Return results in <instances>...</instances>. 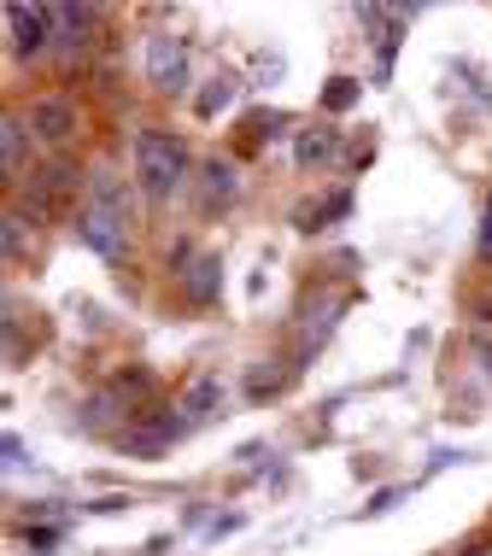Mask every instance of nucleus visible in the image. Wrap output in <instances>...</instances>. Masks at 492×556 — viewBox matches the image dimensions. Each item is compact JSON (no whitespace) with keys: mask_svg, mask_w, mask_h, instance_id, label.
Here are the masks:
<instances>
[{"mask_svg":"<svg viewBox=\"0 0 492 556\" xmlns=\"http://www.w3.org/2000/svg\"><path fill=\"white\" fill-rule=\"evenodd\" d=\"M77 235L100 258H124L129 252V188L117 176H94L88 182V205L77 217Z\"/></svg>","mask_w":492,"mask_h":556,"instance_id":"f257e3e1","label":"nucleus"},{"mask_svg":"<svg viewBox=\"0 0 492 556\" xmlns=\"http://www.w3.org/2000/svg\"><path fill=\"white\" fill-rule=\"evenodd\" d=\"M136 182L147 200H171L188 182V141L171 129H141L136 135Z\"/></svg>","mask_w":492,"mask_h":556,"instance_id":"f03ea898","label":"nucleus"},{"mask_svg":"<svg viewBox=\"0 0 492 556\" xmlns=\"http://www.w3.org/2000/svg\"><path fill=\"white\" fill-rule=\"evenodd\" d=\"M77 182H83L77 159H48L41 170H29V182H24L29 217H59L71 200H77Z\"/></svg>","mask_w":492,"mask_h":556,"instance_id":"7ed1b4c3","label":"nucleus"},{"mask_svg":"<svg viewBox=\"0 0 492 556\" xmlns=\"http://www.w3.org/2000/svg\"><path fill=\"white\" fill-rule=\"evenodd\" d=\"M147 83L159 94H182L188 88V41L176 29H153L147 36Z\"/></svg>","mask_w":492,"mask_h":556,"instance_id":"20e7f679","label":"nucleus"},{"mask_svg":"<svg viewBox=\"0 0 492 556\" xmlns=\"http://www.w3.org/2000/svg\"><path fill=\"white\" fill-rule=\"evenodd\" d=\"M188 422H182V416H171V410H164V404H153V410H141L136 416V422H129L124 433H117V445H124L129 451V457H141V463H153L159 457V451L164 445H171L176 440V433H182Z\"/></svg>","mask_w":492,"mask_h":556,"instance_id":"39448f33","label":"nucleus"},{"mask_svg":"<svg viewBox=\"0 0 492 556\" xmlns=\"http://www.w3.org/2000/svg\"><path fill=\"white\" fill-rule=\"evenodd\" d=\"M176 293L188 299V305H217V293H223V258L217 252H188V247H176Z\"/></svg>","mask_w":492,"mask_h":556,"instance_id":"423d86ee","label":"nucleus"},{"mask_svg":"<svg viewBox=\"0 0 492 556\" xmlns=\"http://www.w3.org/2000/svg\"><path fill=\"white\" fill-rule=\"evenodd\" d=\"M7 29H12V53L18 59L48 53V41H53L48 7H24V0H7Z\"/></svg>","mask_w":492,"mask_h":556,"instance_id":"0eeeda50","label":"nucleus"},{"mask_svg":"<svg viewBox=\"0 0 492 556\" xmlns=\"http://www.w3.org/2000/svg\"><path fill=\"white\" fill-rule=\"evenodd\" d=\"M223 399H229V393H223V381H217L212 369H205V375H193V381L182 387V399H176V410H182V422L193 428V422H212V416L223 410Z\"/></svg>","mask_w":492,"mask_h":556,"instance_id":"6e6552de","label":"nucleus"},{"mask_svg":"<svg viewBox=\"0 0 492 556\" xmlns=\"http://www.w3.org/2000/svg\"><path fill=\"white\" fill-rule=\"evenodd\" d=\"M29 129H36L41 141L65 147L71 135H77V106H71V100H59V94H48V100H36V106H29Z\"/></svg>","mask_w":492,"mask_h":556,"instance_id":"1a4fd4ad","label":"nucleus"},{"mask_svg":"<svg viewBox=\"0 0 492 556\" xmlns=\"http://www.w3.org/2000/svg\"><path fill=\"white\" fill-rule=\"evenodd\" d=\"M129 422H136V410H129V404L117 399L112 387H106V393L88 399V404H83V416H77V428H83V433H112V428L124 433Z\"/></svg>","mask_w":492,"mask_h":556,"instance_id":"9d476101","label":"nucleus"},{"mask_svg":"<svg viewBox=\"0 0 492 556\" xmlns=\"http://www.w3.org/2000/svg\"><path fill=\"white\" fill-rule=\"evenodd\" d=\"M112 393L141 416V410H153L147 399H159V375L147 369V364H129V369H117V375H112Z\"/></svg>","mask_w":492,"mask_h":556,"instance_id":"9b49d317","label":"nucleus"},{"mask_svg":"<svg viewBox=\"0 0 492 556\" xmlns=\"http://www.w3.org/2000/svg\"><path fill=\"white\" fill-rule=\"evenodd\" d=\"M293 159H300L305 170H323V164L340 159V135H335V129H300V141H293Z\"/></svg>","mask_w":492,"mask_h":556,"instance_id":"f8f14e48","label":"nucleus"},{"mask_svg":"<svg viewBox=\"0 0 492 556\" xmlns=\"http://www.w3.org/2000/svg\"><path fill=\"white\" fill-rule=\"evenodd\" d=\"M24 117L18 112H7V117H0V164H7V176H24Z\"/></svg>","mask_w":492,"mask_h":556,"instance_id":"ddd939ff","label":"nucleus"},{"mask_svg":"<svg viewBox=\"0 0 492 556\" xmlns=\"http://www.w3.org/2000/svg\"><path fill=\"white\" fill-rule=\"evenodd\" d=\"M346 212H352V193H328L323 205H300V212H293V223H300V229L311 235V229H328V223L346 217Z\"/></svg>","mask_w":492,"mask_h":556,"instance_id":"4468645a","label":"nucleus"},{"mask_svg":"<svg viewBox=\"0 0 492 556\" xmlns=\"http://www.w3.org/2000/svg\"><path fill=\"white\" fill-rule=\"evenodd\" d=\"M288 381H293V369H281V364H258V369L247 375V399H276Z\"/></svg>","mask_w":492,"mask_h":556,"instance_id":"2eb2a0df","label":"nucleus"},{"mask_svg":"<svg viewBox=\"0 0 492 556\" xmlns=\"http://www.w3.org/2000/svg\"><path fill=\"white\" fill-rule=\"evenodd\" d=\"M205 205H229L235 200V170L229 164H212V170H205V193H200Z\"/></svg>","mask_w":492,"mask_h":556,"instance_id":"dca6fc26","label":"nucleus"},{"mask_svg":"<svg viewBox=\"0 0 492 556\" xmlns=\"http://www.w3.org/2000/svg\"><path fill=\"white\" fill-rule=\"evenodd\" d=\"M229 100H235V77H217L200 100H193V112H200V117H217L223 106H229Z\"/></svg>","mask_w":492,"mask_h":556,"instance_id":"f3484780","label":"nucleus"},{"mask_svg":"<svg viewBox=\"0 0 492 556\" xmlns=\"http://www.w3.org/2000/svg\"><path fill=\"white\" fill-rule=\"evenodd\" d=\"M0 235H7V264H18L24 252H29V240H24V212H7V223H0Z\"/></svg>","mask_w":492,"mask_h":556,"instance_id":"a211bd4d","label":"nucleus"},{"mask_svg":"<svg viewBox=\"0 0 492 556\" xmlns=\"http://www.w3.org/2000/svg\"><path fill=\"white\" fill-rule=\"evenodd\" d=\"M352 100H357V83L352 77H328V88H323V106L328 112H346Z\"/></svg>","mask_w":492,"mask_h":556,"instance_id":"6ab92c4d","label":"nucleus"},{"mask_svg":"<svg viewBox=\"0 0 492 556\" xmlns=\"http://www.w3.org/2000/svg\"><path fill=\"white\" fill-rule=\"evenodd\" d=\"M475 258L492 264V200H487V212H481V235H475Z\"/></svg>","mask_w":492,"mask_h":556,"instance_id":"aec40b11","label":"nucleus"},{"mask_svg":"<svg viewBox=\"0 0 492 556\" xmlns=\"http://www.w3.org/2000/svg\"><path fill=\"white\" fill-rule=\"evenodd\" d=\"M24 545H36V551H53V545H59V528H29V533H24Z\"/></svg>","mask_w":492,"mask_h":556,"instance_id":"412c9836","label":"nucleus"},{"mask_svg":"<svg viewBox=\"0 0 492 556\" xmlns=\"http://www.w3.org/2000/svg\"><path fill=\"white\" fill-rule=\"evenodd\" d=\"M457 556H492V539H469V545L457 551Z\"/></svg>","mask_w":492,"mask_h":556,"instance_id":"4be33fe9","label":"nucleus"},{"mask_svg":"<svg viewBox=\"0 0 492 556\" xmlns=\"http://www.w3.org/2000/svg\"><path fill=\"white\" fill-rule=\"evenodd\" d=\"M475 317H481V323H492V299H481V305H475Z\"/></svg>","mask_w":492,"mask_h":556,"instance_id":"5701e85b","label":"nucleus"}]
</instances>
